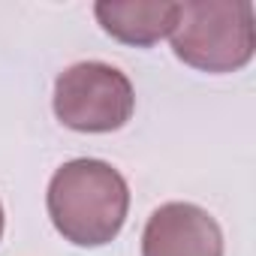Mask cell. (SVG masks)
<instances>
[{
	"label": "cell",
	"mask_w": 256,
	"mask_h": 256,
	"mask_svg": "<svg viewBox=\"0 0 256 256\" xmlns=\"http://www.w3.org/2000/svg\"><path fill=\"white\" fill-rule=\"evenodd\" d=\"M46 205L64 241L76 247H102L114 241L126 223L130 187L112 163L78 157L52 175Z\"/></svg>",
	"instance_id": "cell-1"
},
{
	"label": "cell",
	"mask_w": 256,
	"mask_h": 256,
	"mask_svg": "<svg viewBox=\"0 0 256 256\" xmlns=\"http://www.w3.org/2000/svg\"><path fill=\"white\" fill-rule=\"evenodd\" d=\"M172 52L178 60L199 72H235L250 64L256 48L253 34V4L238 0H190L181 4Z\"/></svg>",
	"instance_id": "cell-2"
},
{
	"label": "cell",
	"mask_w": 256,
	"mask_h": 256,
	"mask_svg": "<svg viewBox=\"0 0 256 256\" xmlns=\"http://www.w3.org/2000/svg\"><path fill=\"white\" fill-rule=\"evenodd\" d=\"M136 94L118 66L82 60L54 82V114L76 133H112L133 118Z\"/></svg>",
	"instance_id": "cell-3"
},
{
	"label": "cell",
	"mask_w": 256,
	"mask_h": 256,
	"mask_svg": "<svg viewBox=\"0 0 256 256\" xmlns=\"http://www.w3.org/2000/svg\"><path fill=\"white\" fill-rule=\"evenodd\" d=\"M142 256H223V229L193 202H166L145 223Z\"/></svg>",
	"instance_id": "cell-4"
},
{
	"label": "cell",
	"mask_w": 256,
	"mask_h": 256,
	"mask_svg": "<svg viewBox=\"0 0 256 256\" xmlns=\"http://www.w3.org/2000/svg\"><path fill=\"white\" fill-rule=\"evenodd\" d=\"M181 4H148V0H100L94 6V16L100 22V28L124 42V46H136V48H148L154 42H160L163 36H169L175 30Z\"/></svg>",
	"instance_id": "cell-5"
},
{
	"label": "cell",
	"mask_w": 256,
	"mask_h": 256,
	"mask_svg": "<svg viewBox=\"0 0 256 256\" xmlns=\"http://www.w3.org/2000/svg\"><path fill=\"white\" fill-rule=\"evenodd\" d=\"M0 238H4V205H0Z\"/></svg>",
	"instance_id": "cell-6"
}]
</instances>
